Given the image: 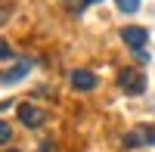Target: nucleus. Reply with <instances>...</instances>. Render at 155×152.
<instances>
[{
	"label": "nucleus",
	"instance_id": "1",
	"mask_svg": "<svg viewBox=\"0 0 155 152\" xmlns=\"http://www.w3.org/2000/svg\"><path fill=\"white\" fill-rule=\"evenodd\" d=\"M118 87H121L124 93H134V96H137V93L146 90V78H143L137 68H124V71L118 74Z\"/></svg>",
	"mask_w": 155,
	"mask_h": 152
},
{
	"label": "nucleus",
	"instance_id": "2",
	"mask_svg": "<svg viewBox=\"0 0 155 152\" xmlns=\"http://www.w3.org/2000/svg\"><path fill=\"white\" fill-rule=\"evenodd\" d=\"M155 143V127H149V124H143V127H134L130 134L124 137V146L127 149H137V146H152Z\"/></svg>",
	"mask_w": 155,
	"mask_h": 152
},
{
	"label": "nucleus",
	"instance_id": "3",
	"mask_svg": "<svg viewBox=\"0 0 155 152\" xmlns=\"http://www.w3.org/2000/svg\"><path fill=\"white\" fill-rule=\"evenodd\" d=\"M19 121L25 124V127H41V124L47 121V112L37 109V106H31V103H22L19 106Z\"/></svg>",
	"mask_w": 155,
	"mask_h": 152
},
{
	"label": "nucleus",
	"instance_id": "4",
	"mask_svg": "<svg viewBox=\"0 0 155 152\" xmlns=\"http://www.w3.org/2000/svg\"><path fill=\"white\" fill-rule=\"evenodd\" d=\"M121 41L130 47V50H143L146 41H149V31H146V28H137V25H130V28L121 31Z\"/></svg>",
	"mask_w": 155,
	"mask_h": 152
},
{
	"label": "nucleus",
	"instance_id": "5",
	"mask_svg": "<svg viewBox=\"0 0 155 152\" xmlns=\"http://www.w3.org/2000/svg\"><path fill=\"white\" fill-rule=\"evenodd\" d=\"M28 68H31V59H22L19 65H12V68H6V71H0V84H16V81H22L25 74H28Z\"/></svg>",
	"mask_w": 155,
	"mask_h": 152
},
{
	"label": "nucleus",
	"instance_id": "6",
	"mask_svg": "<svg viewBox=\"0 0 155 152\" xmlns=\"http://www.w3.org/2000/svg\"><path fill=\"white\" fill-rule=\"evenodd\" d=\"M71 87L74 90H93L96 87V74L93 71H71Z\"/></svg>",
	"mask_w": 155,
	"mask_h": 152
},
{
	"label": "nucleus",
	"instance_id": "7",
	"mask_svg": "<svg viewBox=\"0 0 155 152\" xmlns=\"http://www.w3.org/2000/svg\"><path fill=\"white\" fill-rule=\"evenodd\" d=\"M118 9L121 12H137L140 9V0H118Z\"/></svg>",
	"mask_w": 155,
	"mask_h": 152
},
{
	"label": "nucleus",
	"instance_id": "8",
	"mask_svg": "<svg viewBox=\"0 0 155 152\" xmlns=\"http://www.w3.org/2000/svg\"><path fill=\"white\" fill-rule=\"evenodd\" d=\"M9 137H12V127L6 121H0V143H9Z\"/></svg>",
	"mask_w": 155,
	"mask_h": 152
},
{
	"label": "nucleus",
	"instance_id": "9",
	"mask_svg": "<svg viewBox=\"0 0 155 152\" xmlns=\"http://www.w3.org/2000/svg\"><path fill=\"white\" fill-rule=\"evenodd\" d=\"M0 59H12V47L6 41H0Z\"/></svg>",
	"mask_w": 155,
	"mask_h": 152
},
{
	"label": "nucleus",
	"instance_id": "10",
	"mask_svg": "<svg viewBox=\"0 0 155 152\" xmlns=\"http://www.w3.org/2000/svg\"><path fill=\"white\" fill-rule=\"evenodd\" d=\"M9 12H12V6H9V3H0V25L9 19Z\"/></svg>",
	"mask_w": 155,
	"mask_h": 152
},
{
	"label": "nucleus",
	"instance_id": "11",
	"mask_svg": "<svg viewBox=\"0 0 155 152\" xmlns=\"http://www.w3.org/2000/svg\"><path fill=\"white\" fill-rule=\"evenodd\" d=\"M84 3H99V0H84Z\"/></svg>",
	"mask_w": 155,
	"mask_h": 152
},
{
	"label": "nucleus",
	"instance_id": "12",
	"mask_svg": "<svg viewBox=\"0 0 155 152\" xmlns=\"http://www.w3.org/2000/svg\"><path fill=\"white\" fill-rule=\"evenodd\" d=\"M6 152H16V149H6Z\"/></svg>",
	"mask_w": 155,
	"mask_h": 152
}]
</instances>
